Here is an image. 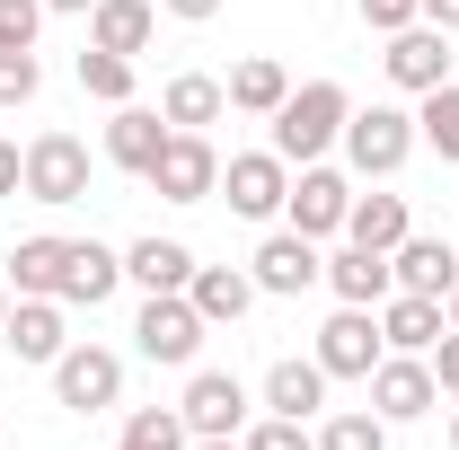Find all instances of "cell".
<instances>
[{"label":"cell","instance_id":"cell-1","mask_svg":"<svg viewBox=\"0 0 459 450\" xmlns=\"http://www.w3.org/2000/svg\"><path fill=\"white\" fill-rule=\"evenodd\" d=\"M344 115H353L344 80H300L283 107L265 115V124H274V142H265V151H274V160H291V169H309V160H327V151L344 142Z\"/></svg>","mask_w":459,"mask_h":450},{"label":"cell","instance_id":"cell-2","mask_svg":"<svg viewBox=\"0 0 459 450\" xmlns=\"http://www.w3.org/2000/svg\"><path fill=\"white\" fill-rule=\"evenodd\" d=\"M204 309L186 300V291H142V318H133V353L142 362H160V371H195V353H204Z\"/></svg>","mask_w":459,"mask_h":450},{"label":"cell","instance_id":"cell-3","mask_svg":"<svg viewBox=\"0 0 459 450\" xmlns=\"http://www.w3.org/2000/svg\"><path fill=\"white\" fill-rule=\"evenodd\" d=\"M415 160V115L406 107H353L344 115V169L353 177H398Z\"/></svg>","mask_w":459,"mask_h":450},{"label":"cell","instance_id":"cell-4","mask_svg":"<svg viewBox=\"0 0 459 450\" xmlns=\"http://www.w3.org/2000/svg\"><path fill=\"white\" fill-rule=\"evenodd\" d=\"M371 389V415L398 433V424H424L433 406H442V380H433V362L424 353H380V371L362 380Z\"/></svg>","mask_w":459,"mask_h":450},{"label":"cell","instance_id":"cell-5","mask_svg":"<svg viewBox=\"0 0 459 450\" xmlns=\"http://www.w3.org/2000/svg\"><path fill=\"white\" fill-rule=\"evenodd\" d=\"M89 142H80V133H36V142H27V203H89Z\"/></svg>","mask_w":459,"mask_h":450},{"label":"cell","instance_id":"cell-6","mask_svg":"<svg viewBox=\"0 0 459 450\" xmlns=\"http://www.w3.org/2000/svg\"><path fill=\"white\" fill-rule=\"evenodd\" d=\"M142 186H160V203H212V186H221V151H212V133H177L160 142V160Z\"/></svg>","mask_w":459,"mask_h":450},{"label":"cell","instance_id":"cell-7","mask_svg":"<svg viewBox=\"0 0 459 450\" xmlns=\"http://www.w3.org/2000/svg\"><path fill=\"white\" fill-rule=\"evenodd\" d=\"M309 353H318V371H327V380H371V371H380V353H389V344H380V309L336 300V318L318 327Z\"/></svg>","mask_w":459,"mask_h":450},{"label":"cell","instance_id":"cell-8","mask_svg":"<svg viewBox=\"0 0 459 450\" xmlns=\"http://www.w3.org/2000/svg\"><path fill=\"white\" fill-rule=\"evenodd\" d=\"M115 397H124V353H107V344H62L54 406H71V415H107Z\"/></svg>","mask_w":459,"mask_h":450},{"label":"cell","instance_id":"cell-9","mask_svg":"<svg viewBox=\"0 0 459 450\" xmlns=\"http://www.w3.org/2000/svg\"><path fill=\"white\" fill-rule=\"evenodd\" d=\"M344 212H353V177H344V169L309 160V169L291 177V195H283V221L300 229V238H344Z\"/></svg>","mask_w":459,"mask_h":450},{"label":"cell","instance_id":"cell-10","mask_svg":"<svg viewBox=\"0 0 459 450\" xmlns=\"http://www.w3.org/2000/svg\"><path fill=\"white\" fill-rule=\"evenodd\" d=\"M221 195L238 221H274L283 212V195H291V160H274V151H238V160H221Z\"/></svg>","mask_w":459,"mask_h":450},{"label":"cell","instance_id":"cell-11","mask_svg":"<svg viewBox=\"0 0 459 450\" xmlns=\"http://www.w3.org/2000/svg\"><path fill=\"white\" fill-rule=\"evenodd\" d=\"M186 433L195 442H221V433H247V380L238 371H186V397H177Z\"/></svg>","mask_w":459,"mask_h":450},{"label":"cell","instance_id":"cell-12","mask_svg":"<svg viewBox=\"0 0 459 450\" xmlns=\"http://www.w3.org/2000/svg\"><path fill=\"white\" fill-rule=\"evenodd\" d=\"M247 274H256V291H274V300H300L309 282H327V256H318V238H300V229H265V247L247 256Z\"/></svg>","mask_w":459,"mask_h":450},{"label":"cell","instance_id":"cell-13","mask_svg":"<svg viewBox=\"0 0 459 450\" xmlns=\"http://www.w3.org/2000/svg\"><path fill=\"white\" fill-rule=\"evenodd\" d=\"M0 344H9L18 362H45V371H54L62 344H71V318H62V300H45V291L9 300V318H0Z\"/></svg>","mask_w":459,"mask_h":450},{"label":"cell","instance_id":"cell-14","mask_svg":"<svg viewBox=\"0 0 459 450\" xmlns=\"http://www.w3.org/2000/svg\"><path fill=\"white\" fill-rule=\"evenodd\" d=\"M380 62H389V80H398L406 98H424V89H442V80H451V36L415 18V27L389 36V54H380Z\"/></svg>","mask_w":459,"mask_h":450},{"label":"cell","instance_id":"cell-15","mask_svg":"<svg viewBox=\"0 0 459 450\" xmlns=\"http://www.w3.org/2000/svg\"><path fill=\"white\" fill-rule=\"evenodd\" d=\"M389 274H398V291L451 300L459 291V238H415V229H406L398 247H389Z\"/></svg>","mask_w":459,"mask_h":450},{"label":"cell","instance_id":"cell-16","mask_svg":"<svg viewBox=\"0 0 459 450\" xmlns=\"http://www.w3.org/2000/svg\"><path fill=\"white\" fill-rule=\"evenodd\" d=\"M115 282H124V256L115 247H98V238H71V256H62V309H98V300H115Z\"/></svg>","mask_w":459,"mask_h":450},{"label":"cell","instance_id":"cell-17","mask_svg":"<svg viewBox=\"0 0 459 450\" xmlns=\"http://www.w3.org/2000/svg\"><path fill=\"white\" fill-rule=\"evenodd\" d=\"M442 327H451V309L424 300V291H389V300H380V344H389V353H433Z\"/></svg>","mask_w":459,"mask_h":450},{"label":"cell","instance_id":"cell-18","mask_svg":"<svg viewBox=\"0 0 459 450\" xmlns=\"http://www.w3.org/2000/svg\"><path fill=\"white\" fill-rule=\"evenodd\" d=\"M160 142H169V115H160V107H142V98H133V107H115V124H107V160H115L124 177H151Z\"/></svg>","mask_w":459,"mask_h":450},{"label":"cell","instance_id":"cell-19","mask_svg":"<svg viewBox=\"0 0 459 450\" xmlns=\"http://www.w3.org/2000/svg\"><path fill=\"white\" fill-rule=\"evenodd\" d=\"M327 291L353 300V309H380V300L398 291V274H389V256H380V247H353V238H344L336 256H327Z\"/></svg>","mask_w":459,"mask_h":450},{"label":"cell","instance_id":"cell-20","mask_svg":"<svg viewBox=\"0 0 459 450\" xmlns=\"http://www.w3.org/2000/svg\"><path fill=\"white\" fill-rule=\"evenodd\" d=\"M186 300L204 309V327H238V318L256 309V274H247V265H195Z\"/></svg>","mask_w":459,"mask_h":450},{"label":"cell","instance_id":"cell-21","mask_svg":"<svg viewBox=\"0 0 459 450\" xmlns=\"http://www.w3.org/2000/svg\"><path fill=\"white\" fill-rule=\"evenodd\" d=\"M124 282H142V291H186V282H195V247L151 229V238L124 247Z\"/></svg>","mask_w":459,"mask_h":450},{"label":"cell","instance_id":"cell-22","mask_svg":"<svg viewBox=\"0 0 459 450\" xmlns=\"http://www.w3.org/2000/svg\"><path fill=\"white\" fill-rule=\"evenodd\" d=\"M151 36H160V0H98L89 9V45H107V54H151Z\"/></svg>","mask_w":459,"mask_h":450},{"label":"cell","instance_id":"cell-23","mask_svg":"<svg viewBox=\"0 0 459 450\" xmlns=\"http://www.w3.org/2000/svg\"><path fill=\"white\" fill-rule=\"evenodd\" d=\"M62 256H71V238L36 229V238H18V247L0 256V274H9V291H18V300H27V291H45V300H54V291H62Z\"/></svg>","mask_w":459,"mask_h":450},{"label":"cell","instance_id":"cell-24","mask_svg":"<svg viewBox=\"0 0 459 450\" xmlns=\"http://www.w3.org/2000/svg\"><path fill=\"white\" fill-rule=\"evenodd\" d=\"M318 406H327V371H318V353H309V362L283 353V362L265 371V415H300V424H309Z\"/></svg>","mask_w":459,"mask_h":450},{"label":"cell","instance_id":"cell-25","mask_svg":"<svg viewBox=\"0 0 459 450\" xmlns=\"http://www.w3.org/2000/svg\"><path fill=\"white\" fill-rule=\"evenodd\" d=\"M160 115H169L177 133H204V124H221V115H230V89L212 80V71H177L169 89H160Z\"/></svg>","mask_w":459,"mask_h":450},{"label":"cell","instance_id":"cell-26","mask_svg":"<svg viewBox=\"0 0 459 450\" xmlns=\"http://www.w3.org/2000/svg\"><path fill=\"white\" fill-rule=\"evenodd\" d=\"M221 89H230V107H238V115H274V107L291 98V71H283L274 54H247V62L221 80Z\"/></svg>","mask_w":459,"mask_h":450},{"label":"cell","instance_id":"cell-27","mask_svg":"<svg viewBox=\"0 0 459 450\" xmlns=\"http://www.w3.org/2000/svg\"><path fill=\"white\" fill-rule=\"evenodd\" d=\"M406 195H353V212H344V238H353V247H380V256H389V247H398L406 238Z\"/></svg>","mask_w":459,"mask_h":450},{"label":"cell","instance_id":"cell-28","mask_svg":"<svg viewBox=\"0 0 459 450\" xmlns=\"http://www.w3.org/2000/svg\"><path fill=\"white\" fill-rule=\"evenodd\" d=\"M415 142H424L433 160H459V80H442V89L415 98Z\"/></svg>","mask_w":459,"mask_h":450},{"label":"cell","instance_id":"cell-29","mask_svg":"<svg viewBox=\"0 0 459 450\" xmlns=\"http://www.w3.org/2000/svg\"><path fill=\"white\" fill-rule=\"evenodd\" d=\"M71 71H80V89H89L98 107H133V54H107V45H89Z\"/></svg>","mask_w":459,"mask_h":450},{"label":"cell","instance_id":"cell-30","mask_svg":"<svg viewBox=\"0 0 459 450\" xmlns=\"http://www.w3.org/2000/svg\"><path fill=\"white\" fill-rule=\"evenodd\" d=\"M124 442H133V450H186L195 433H186L177 406H133V415H124Z\"/></svg>","mask_w":459,"mask_h":450},{"label":"cell","instance_id":"cell-31","mask_svg":"<svg viewBox=\"0 0 459 450\" xmlns=\"http://www.w3.org/2000/svg\"><path fill=\"white\" fill-rule=\"evenodd\" d=\"M318 450H389V424L371 415V406H344L318 424Z\"/></svg>","mask_w":459,"mask_h":450},{"label":"cell","instance_id":"cell-32","mask_svg":"<svg viewBox=\"0 0 459 450\" xmlns=\"http://www.w3.org/2000/svg\"><path fill=\"white\" fill-rule=\"evenodd\" d=\"M45 0H0V54H36V36H45Z\"/></svg>","mask_w":459,"mask_h":450},{"label":"cell","instance_id":"cell-33","mask_svg":"<svg viewBox=\"0 0 459 450\" xmlns=\"http://www.w3.org/2000/svg\"><path fill=\"white\" fill-rule=\"evenodd\" d=\"M36 89H45V62L36 54H0V115L36 107Z\"/></svg>","mask_w":459,"mask_h":450},{"label":"cell","instance_id":"cell-34","mask_svg":"<svg viewBox=\"0 0 459 450\" xmlns=\"http://www.w3.org/2000/svg\"><path fill=\"white\" fill-rule=\"evenodd\" d=\"M238 442H247V450H318V433H309L300 415H265V424H247Z\"/></svg>","mask_w":459,"mask_h":450},{"label":"cell","instance_id":"cell-35","mask_svg":"<svg viewBox=\"0 0 459 450\" xmlns=\"http://www.w3.org/2000/svg\"><path fill=\"white\" fill-rule=\"evenodd\" d=\"M362 9V27L371 36H398V27H415V0H353Z\"/></svg>","mask_w":459,"mask_h":450},{"label":"cell","instance_id":"cell-36","mask_svg":"<svg viewBox=\"0 0 459 450\" xmlns=\"http://www.w3.org/2000/svg\"><path fill=\"white\" fill-rule=\"evenodd\" d=\"M424 362H433V380H442V397H459V327H442V344H433Z\"/></svg>","mask_w":459,"mask_h":450},{"label":"cell","instance_id":"cell-37","mask_svg":"<svg viewBox=\"0 0 459 450\" xmlns=\"http://www.w3.org/2000/svg\"><path fill=\"white\" fill-rule=\"evenodd\" d=\"M9 195H27V151H18V142H0V203H9Z\"/></svg>","mask_w":459,"mask_h":450},{"label":"cell","instance_id":"cell-38","mask_svg":"<svg viewBox=\"0 0 459 450\" xmlns=\"http://www.w3.org/2000/svg\"><path fill=\"white\" fill-rule=\"evenodd\" d=\"M160 9H169V18H186V27H204V18H221L230 0H160Z\"/></svg>","mask_w":459,"mask_h":450},{"label":"cell","instance_id":"cell-39","mask_svg":"<svg viewBox=\"0 0 459 450\" xmlns=\"http://www.w3.org/2000/svg\"><path fill=\"white\" fill-rule=\"evenodd\" d=\"M415 18H424V27H442V36H459V0H415Z\"/></svg>","mask_w":459,"mask_h":450},{"label":"cell","instance_id":"cell-40","mask_svg":"<svg viewBox=\"0 0 459 450\" xmlns=\"http://www.w3.org/2000/svg\"><path fill=\"white\" fill-rule=\"evenodd\" d=\"M45 9H54V18H89L98 0H45Z\"/></svg>","mask_w":459,"mask_h":450},{"label":"cell","instance_id":"cell-41","mask_svg":"<svg viewBox=\"0 0 459 450\" xmlns=\"http://www.w3.org/2000/svg\"><path fill=\"white\" fill-rule=\"evenodd\" d=\"M186 450H247V442H238V433H221V442H186Z\"/></svg>","mask_w":459,"mask_h":450},{"label":"cell","instance_id":"cell-42","mask_svg":"<svg viewBox=\"0 0 459 450\" xmlns=\"http://www.w3.org/2000/svg\"><path fill=\"white\" fill-rule=\"evenodd\" d=\"M9 300H18V291H9V274H0V318H9Z\"/></svg>","mask_w":459,"mask_h":450},{"label":"cell","instance_id":"cell-43","mask_svg":"<svg viewBox=\"0 0 459 450\" xmlns=\"http://www.w3.org/2000/svg\"><path fill=\"white\" fill-rule=\"evenodd\" d=\"M451 450H459V397H451Z\"/></svg>","mask_w":459,"mask_h":450},{"label":"cell","instance_id":"cell-44","mask_svg":"<svg viewBox=\"0 0 459 450\" xmlns=\"http://www.w3.org/2000/svg\"><path fill=\"white\" fill-rule=\"evenodd\" d=\"M442 309H451V327H459V291H451V300H442Z\"/></svg>","mask_w":459,"mask_h":450},{"label":"cell","instance_id":"cell-45","mask_svg":"<svg viewBox=\"0 0 459 450\" xmlns=\"http://www.w3.org/2000/svg\"><path fill=\"white\" fill-rule=\"evenodd\" d=\"M115 450H133V442H115Z\"/></svg>","mask_w":459,"mask_h":450}]
</instances>
